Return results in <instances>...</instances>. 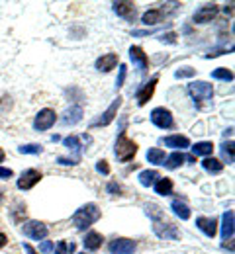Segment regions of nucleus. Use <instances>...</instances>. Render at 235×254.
Segmentation results:
<instances>
[{
	"mask_svg": "<svg viewBox=\"0 0 235 254\" xmlns=\"http://www.w3.org/2000/svg\"><path fill=\"white\" fill-rule=\"evenodd\" d=\"M147 213L153 217V231H155V235L159 237V239H165V241H174V239H178L180 237V231L176 229V225H172L170 221L165 219V215H163V211L157 207V205H147Z\"/></svg>",
	"mask_w": 235,
	"mask_h": 254,
	"instance_id": "nucleus-1",
	"label": "nucleus"
},
{
	"mask_svg": "<svg viewBox=\"0 0 235 254\" xmlns=\"http://www.w3.org/2000/svg\"><path fill=\"white\" fill-rule=\"evenodd\" d=\"M100 209H98V205H94V203H86V205H82L80 209H77L75 213H73V223L77 225V229H80V231H84L86 227H90L92 223H96L100 219Z\"/></svg>",
	"mask_w": 235,
	"mask_h": 254,
	"instance_id": "nucleus-2",
	"label": "nucleus"
},
{
	"mask_svg": "<svg viewBox=\"0 0 235 254\" xmlns=\"http://www.w3.org/2000/svg\"><path fill=\"white\" fill-rule=\"evenodd\" d=\"M137 153V145H135L132 139H128V135L122 131L118 141H116V157L122 160V162H128L132 160Z\"/></svg>",
	"mask_w": 235,
	"mask_h": 254,
	"instance_id": "nucleus-3",
	"label": "nucleus"
},
{
	"mask_svg": "<svg viewBox=\"0 0 235 254\" xmlns=\"http://www.w3.org/2000/svg\"><path fill=\"white\" fill-rule=\"evenodd\" d=\"M188 92H190V96L194 98V102L202 104V102L212 100L214 88H212V84H208V82L196 80V82H190V84H188Z\"/></svg>",
	"mask_w": 235,
	"mask_h": 254,
	"instance_id": "nucleus-4",
	"label": "nucleus"
},
{
	"mask_svg": "<svg viewBox=\"0 0 235 254\" xmlns=\"http://www.w3.org/2000/svg\"><path fill=\"white\" fill-rule=\"evenodd\" d=\"M22 231H24L26 237H30V239H34V241H43V239L47 237V233H49L47 225L41 221H28L22 227Z\"/></svg>",
	"mask_w": 235,
	"mask_h": 254,
	"instance_id": "nucleus-5",
	"label": "nucleus"
},
{
	"mask_svg": "<svg viewBox=\"0 0 235 254\" xmlns=\"http://www.w3.org/2000/svg\"><path fill=\"white\" fill-rule=\"evenodd\" d=\"M39 180H41V172L35 170V168H28V170L22 172V176L18 180V188L20 190H32Z\"/></svg>",
	"mask_w": 235,
	"mask_h": 254,
	"instance_id": "nucleus-6",
	"label": "nucleus"
},
{
	"mask_svg": "<svg viewBox=\"0 0 235 254\" xmlns=\"http://www.w3.org/2000/svg\"><path fill=\"white\" fill-rule=\"evenodd\" d=\"M55 120H57L55 112L49 110V108H45V110H41V112L35 116L34 127L37 129V131H45V129H49V127L55 124Z\"/></svg>",
	"mask_w": 235,
	"mask_h": 254,
	"instance_id": "nucleus-7",
	"label": "nucleus"
},
{
	"mask_svg": "<svg viewBox=\"0 0 235 254\" xmlns=\"http://www.w3.org/2000/svg\"><path fill=\"white\" fill-rule=\"evenodd\" d=\"M120 106H122V98H116V100L112 102V106L102 114L100 118L90 124V127H104V126H108V124H112L114 118H116V114H118V108H120Z\"/></svg>",
	"mask_w": 235,
	"mask_h": 254,
	"instance_id": "nucleus-8",
	"label": "nucleus"
},
{
	"mask_svg": "<svg viewBox=\"0 0 235 254\" xmlns=\"http://www.w3.org/2000/svg\"><path fill=\"white\" fill-rule=\"evenodd\" d=\"M151 122L157 127H161V129H170L172 124H174L170 112L165 110V108H155V110L151 112Z\"/></svg>",
	"mask_w": 235,
	"mask_h": 254,
	"instance_id": "nucleus-9",
	"label": "nucleus"
},
{
	"mask_svg": "<svg viewBox=\"0 0 235 254\" xmlns=\"http://www.w3.org/2000/svg\"><path fill=\"white\" fill-rule=\"evenodd\" d=\"M110 253L112 254H134L135 251V243L130 239H116L110 243Z\"/></svg>",
	"mask_w": 235,
	"mask_h": 254,
	"instance_id": "nucleus-10",
	"label": "nucleus"
},
{
	"mask_svg": "<svg viewBox=\"0 0 235 254\" xmlns=\"http://www.w3.org/2000/svg\"><path fill=\"white\" fill-rule=\"evenodd\" d=\"M157 80H159V78H157V76H153L147 84H143V86L137 90L135 98H137V104H139V106H145V104L149 102V98H151L153 92H155V84H157Z\"/></svg>",
	"mask_w": 235,
	"mask_h": 254,
	"instance_id": "nucleus-11",
	"label": "nucleus"
},
{
	"mask_svg": "<svg viewBox=\"0 0 235 254\" xmlns=\"http://www.w3.org/2000/svg\"><path fill=\"white\" fill-rule=\"evenodd\" d=\"M216 12H218L216 4H206V6H202L200 10L194 14V22L196 24H206V22H210L216 16Z\"/></svg>",
	"mask_w": 235,
	"mask_h": 254,
	"instance_id": "nucleus-12",
	"label": "nucleus"
},
{
	"mask_svg": "<svg viewBox=\"0 0 235 254\" xmlns=\"http://www.w3.org/2000/svg\"><path fill=\"white\" fill-rule=\"evenodd\" d=\"M196 227L200 229L206 237H210V239H212V237L216 235V231H218V223H216L214 217H198V219H196Z\"/></svg>",
	"mask_w": 235,
	"mask_h": 254,
	"instance_id": "nucleus-13",
	"label": "nucleus"
},
{
	"mask_svg": "<svg viewBox=\"0 0 235 254\" xmlns=\"http://www.w3.org/2000/svg\"><path fill=\"white\" fill-rule=\"evenodd\" d=\"M114 12L122 18L132 20L135 16V4L134 2H114Z\"/></svg>",
	"mask_w": 235,
	"mask_h": 254,
	"instance_id": "nucleus-14",
	"label": "nucleus"
},
{
	"mask_svg": "<svg viewBox=\"0 0 235 254\" xmlns=\"http://www.w3.org/2000/svg\"><path fill=\"white\" fill-rule=\"evenodd\" d=\"M116 64H118V55H116V53H108V55H102L100 59L96 61V68L102 70V72H108V70H112Z\"/></svg>",
	"mask_w": 235,
	"mask_h": 254,
	"instance_id": "nucleus-15",
	"label": "nucleus"
},
{
	"mask_svg": "<svg viewBox=\"0 0 235 254\" xmlns=\"http://www.w3.org/2000/svg\"><path fill=\"white\" fill-rule=\"evenodd\" d=\"M165 145L182 151V149L190 147V141H188V137H184V135H168V137H165Z\"/></svg>",
	"mask_w": 235,
	"mask_h": 254,
	"instance_id": "nucleus-16",
	"label": "nucleus"
},
{
	"mask_svg": "<svg viewBox=\"0 0 235 254\" xmlns=\"http://www.w3.org/2000/svg\"><path fill=\"white\" fill-rule=\"evenodd\" d=\"M222 237L228 241L234 237V211H226L222 217Z\"/></svg>",
	"mask_w": 235,
	"mask_h": 254,
	"instance_id": "nucleus-17",
	"label": "nucleus"
},
{
	"mask_svg": "<svg viewBox=\"0 0 235 254\" xmlns=\"http://www.w3.org/2000/svg\"><path fill=\"white\" fill-rule=\"evenodd\" d=\"M130 57H132V61H134L137 66H139V70H145L147 68V55L143 53V49L141 47H132L130 49Z\"/></svg>",
	"mask_w": 235,
	"mask_h": 254,
	"instance_id": "nucleus-18",
	"label": "nucleus"
},
{
	"mask_svg": "<svg viewBox=\"0 0 235 254\" xmlns=\"http://www.w3.org/2000/svg\"><path fill=\"white\" fill-rule=\"evenodd\" d=\"M80 118H82V108H80V106H73L71 110L65 112L63 124H65V126H75V124L80 122Z\"/></svg>",
	"mask_w": 235,
	"mask_h": 254,
	"instance_id": "nucleus-19",
	"label": "nucleus"
},
{
	"mask_svg": "<svg viewBox=\"0 0 235 254\" xmlns=\"http://www.w3.org/2000/svg\"><path fill=\"white\" fill-rule=\"evenodd\" d=\"M161 18H163V10L153 8V10H147V12L141 16V22H143L145 26H153V24L161 22Z\"/></svg>",
	"mask_w": 235,
	"mask_h": 254,
	"instance_id": "nucleus-20",
	"label": "nucleus"
},
{
	"mask_svg": "<svg viewBox=\"0 0 235 254\" xmlns=\"http://www.w3.org/2000/svg\"><path fill=\"white\" fill-rule=\"evenodd\" d=\"M102 241H104V239H102L100 233L90 231V233L86 235V239H84V247H86L88 251H96V249H100Z\"/></svg>",
	"mask_w": 235,
	"mask_h": 254,
	"instance_id": "nucleus-21",
	"label": "nucleus"
},
{
	"mask_svg": "<svg viewBox=\"0 0 235 254\" xmlns=\"http://www.w3.org/2000/svg\"><path fill=\"white\" fill-rule=\"evenodd\" d=\"M202 166H204L208 172H212V174H218V172L224 170V162L218 159H212V157H206V159L202 160Z\"/></svg>",
	"mask_w": 235,
	"mask_h": 254,
	"instance_id": "nucleus-22",
	"label": "nucleus"
},
{
	"mask_svg": "<svg viewBox=\"0 0 235 254\" xmlns=\"http://www.w3.org/2000/svg\"><path fill=\"white\" fill-rule=\"evenodd\" d=\"M170 207H172L174 215H178L182 221L190 219V209H188V205H186V203H182V201H172V203H170Z\"/></svg>",
	"mask_w": 235,
	"mask_h": 254,
	"instance_id": "nucleus-23",
	"label": "nucleus"
},
{
	"mask_svg": "<svg viewBox=\"0 0 235 254\" xmlns=\"http://www.w3.org/2000/svg\"><path fill=\"white\" fill-rule=\"evenodd\" d=\"M157 178H159V172H157V170H143V172L139 174L141 186H153V184L157 182Z\"/></svg>",
	"mask_w": 235,
	"mask_h": 254,
	"instance_id": "nucleus-24",
	"label": "nucleus"
},
{
	"mask_svg": "<svg viewBox=\"0 0 235 254\" xmlns=\"http://www.w3.org/2000/svg\"><path fill=\"white\" fill-rule=\"evenodd\" d=\"M192 151H194V155H202V157H210V155L214 153V145H212L210 141H202V143H196V145L192 147Z\"/></svg>",
	"mask_w": 235,
	"mask_h": 254,
	"instance_id": "nucleus-25",
	"label": "nucleus"
},
{
	"mask_svg": "<svg viewBox=\"0 0 235 254\" xmlns=\"http://www.w3.org/2000/svg\"><path fill=\"white\" fill-rule=\"evenodd\" d=\"M184 160H186V157H184V155H182L180 151H176V153H172L170 157H167L163 164H165L167 168H178V166H180V164H182Z\"/></svg>",
	"mask_w": 235,
	"mask_h": 254,
	"instance_id": "nucleus-26",
	"label": "nucleus"
},
{
	"mask_svg": "<svg viewBox=\"0 0 235 254\" xmlns=\"http://www.w3.org/2000/svg\"><path fill=\"white\" fill-rule=\"evenodd\" d=\"M155 191H157L159 195H168V193L172 191V180H168V178L157 180V182H155Z\"/></svg>",
	"mask_w": 235,
	"mask_h": 254,
	"instance_id": "nucleus-27",
	"label": "nucleus"
},
{
	"mask_svg": "<svg viewBox=\"0 0 235 254\" xmlns=\"http://www.w3.org/2000/svg\"><path fill=\"white\" fill-rule=\"evenodd\" d=\"M147 160L151 164H163L165 162V151H161V149H149Z\"/></svg>",
	"mask_w": 235,
	"mask_h": 254,
	"instance_id": "nucleus-28",
	"label": "nucleus"
},
{
	"mask_svg": "<svg viewBox=\"0 0 235 254\" xmlns=\"http://www.w3.org/2000/svg\"><path fill=\"white\" fill-rule=\"evenodd\" d=\"M212 76L218 78V80H234V72L228 70V68H216V70L212 72Z\"/></svg>",
	"mask_w": 235,
	"mask_h": 254,
	"instance_id": "nucleus-29",
	"label": "nucleus"
},
{
	"mask_svg": "<svg viewBox=\"0 0 235 254\" xmlns=\"http://www.w3.org/2000/svg\"><path fill=\"white\" fill-rule=\"evenodd\" d=\"M77 251V245L75 243H67V241H59L57 245V254H69Z\"/></svg>",
	"mask_w": 235,
	"mask_h": 254,
	"instance_id": "nucleus-30",
	"label": "nucleus"
},
{
	"mask_svg": "<svg viewBox=\"0 0 235 254\" xmlns=\"http://www.w3.org/2000/svg\"><path fill=\"white\" fill-rule=\"evenodd\" d=\"M18 151L22 153V155H39L41 153V147L39 145H22V147H18Z\"/></svg>",
	"mask_w": 235,
	"mask_h": 254,
	"instance_id": "nucleus-31",
	"label": "nucleus"
},
{
	"mask_svg": "<svg viewBox=\"0 0 235 254\" xmlns=\"http://www.w3.org/2000/svg\"><path fill=\"white\" fill-rule=\"evenodd\" d=\"M222 155H224V159H228V162L232 164L234 162V143L222 145Z\"/></svg>",
	"mask_w": 235,
	"mask_h": 254,
	"instance_id": "nucleus-32",
	"label": "nucleus"
},
{
	"mask_svg": "<svg viewBox=\"0 0 235 254\" xmlns=\"http://www.w3.org/2000/svg\"><path fill=\"white\" fill-rule=\"evenodd\" d=\"M126 74H128V66L126 64H120V74H118V80H116V88L124 86V80H126Z\"/></svg>",
	"mask_w": 235,
	"mask_h": 254,
	"instance_id": "nucleus-33",
	"label": "nucleus"
},
{
	"mask_svg": "<svg viewBox=\"0 0 235 254\" xmlns=\"http://www.w3.org/2000/svg\"><path fill=\"white\" fill-rule=\"evenodd\" d=\"M65 147L71 149V151H78V147H80V145H78V139H77L75 135L67 137V139H65Z\"/></svg>",
	"mask_w": 235,
	"mask_h": 254,
	"instance_id": "nucleus-34",
	"label": "nucleus"
},
{
	"mask_svg": "<svg viewBox=\"0 0 235 254\" xmlns=\"http://www.w3.org/2000/svg\"><path fill=\"white\" fill-rule=\"evenodd\" d=\"M194 74V68H182V70H176L174 76L176 78H186V76H192Z\"/></svg>",
	"mask_w": 235,
	"mask_h": 254,
	"instance_id": "nucleus-35",
	"label": "nucleus"
},
{
	"mask_svg": "<svg viewBox=\"0 0 235 254\" xmlns=\"http://www.w3.org/2000/svg\"><path fill=\"white\" fill-rule=\"evenodd\" d=\"M96 170L102 172V174H108V172H110V166H108L106 160H98V162H96Z\"/></svg>",
	"mask_w": 235,
	"mask_h": 254,
	"instance_id": "nucleus-36",
	"label": "nucleus"
},
{
	"mask_svg": "<svg viewBox=\"0 0 235 254\" xmlns=\"http://www.w3.org/2000/svg\"><path fill=\"white\" fill-rule=\"evenodd\" d=\"M12 174H14V172H12L10 168H4V166H0V178H2V180H8V178H12Z\"/></svg>",
	"mask_w": 235,
	"mask_h": 254,
	"instance_id": "nucleus-37",
	"label": "nucleus"
},
{
	"mask_svg": "<svg viewBox=\"0 0 235 254\" xmlns=\"http://www.w3.org/2000/svg\"><path fill=\"white\" fill-rule=\"evenodd\" d=\"M39 251H41V253H51V251H53V245H51L49 241H43V243L39 245Z\"/></svg>",
	"mask_w": 235,
	"mask_h": 254,
	"instance_id": "nucleus-38",
	"label": "nucleus"
},
{
	"mask_svg": "<svg viewBox=\"0 0 235 254\" xmlns=\"http://www.w3.org/2000/svg\"><path fill=\"white\" fill-rule=\"evenodd\" d=\"M57 162L59 164H78V157H75V159H63V157H59Z\"/></svg>",
	"mask_w": 235,
	"mask_h": 254,
	"instance_id": "nucleus-39",
	"label": "nucleus"
},
{
	"mask_svg": "<svg viewBox=\"0 0 235 254\" xmlns=\"http://www.w3.org/2000/svg\"><path fill=\"white\" fill-rule=\"evenodd\" d=\"M161 41H167V43H176V35L170 32V33H167V35H163V37H161Z\"/></svg>",
	"mask_w": 235,
	"mask_h": 254,
	"instance_id": "nucleus-40",
	"label": "nucleus"
},
{
	"mask_svg": "<svg viewBox=\"0 0 235 254\" xmlns=\"http://www.w3.org/2000/svg\"><path fill=\"white\" fill-rule=\"evenodd\" d=\"M108 191H110V193H120L122 188H120L116 182H110V184H108Z\"/></svg>",
	"mask_w": 235,
	"mask_h": 254,
	"instance_id": "nucleus-41",
	"label": "nucleus"
},
{
	"mask_svg": "<svg viewBox=\"0 0 235 254\" xmlns=\"http://www.w3.org/2000/svg\"><path fill=\"white\" fill-rule=\"evenodd\" d=\"M24 251H26L28 254H37L34 247H32V245H28V243H24Z\"/></svg>",
	"mask_w": 235,
	"mask_h": 254,
	"instance_id": "nucleus-42",
	"label": "nucleus"
},
{
	"mask_svg": "<svg viewBox=\"0 0 235 254\" xmlns=\"http://www.w3.org/2000/svg\"><path fill=\"white\" fill-rule=\"evenodd\" d=\"M6 243H8V239H6V235H2V233H0V249H2V247H4Z\"/></svg>",
	"mask_w": 235,
	"mask_h": 254,
	"instance_id": "nucleus-43",
	"label": "nucleus"
},
{
	"mask_svg": "<svg viewBox=\"0 0 235 254\" xmlns=\"http://www.w3.org/2000/svg\"><path fill=\"white\" fill-rule=\"evenodd\" d=\"M2 160H4V151L0 149V162H2Z\"/></svg>",
	"mask_w": 235,
	"mask_h": 254,
	"instance_id": "nucleus-44",
	"label": "nucleus"
},
{
	"mask_svg": "<svg viewBox=\"0 0 235 254\" xmlns=\"http://www.w3.org/2000/svg\"><path fill=\"white\" fill-rule=\"evenodd\" d=\"M78 254H86V253H78Z\"/></svg>",
	"mask_w": 235,
	"mask_h": 254,
	"instance_id": "nucleus-45",
	"label": "nucleus"
}]
</instances>
